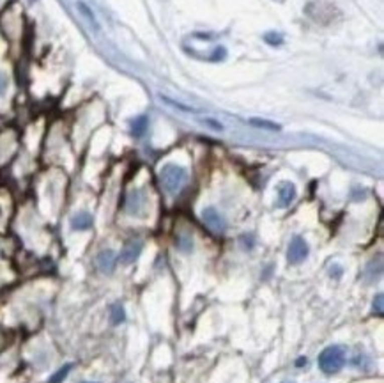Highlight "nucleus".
<instances>
[{
	"instance_id": "obj_1",
	"label": "nucleus",
	"mask_w": 384,
	"mask_h": 383,
	"mask_svg": "<svg viewBox=\"0 0 384 383\" xmlns=\"http://www.w3.org/2000/svg\"><path fill=\"white\" fill-rule=\"evenodd\" d=\"M186 169L181 165H174V163H168L161 169L160 172V181L161 186L168 191V194H176L183 188L184 181H186Z\"/></svg>"
},
{
	"instance_id": "obj_2",
	"label": "nucleus",
	"mask_w": 384,
	"mask_h": 383,
	"mask_svg": "<svg viewBox=\"0 0 384 383\" xmlns=\"http://www.w3.org/2000/svg\"><path fill=\"white\" fill-rule=\"evenodd\" d=\"M345 364V351L340 346H329L319 355V367L326 374H335Z\"/></svg>"
},
{
	"instance_id": "obj_3",
	"label": "nucleus",
	"mask_w": 384,
	"mask_h": 383,
	"mask_svg": "<svg viewBox=\"0 0 384 383\" xmlns=\"http://www.w3.org/2000/svg\"><path fill=\"white\" fill-rule=\"evenodd\" d=\"M306 255H308V243H306L301 236H296L294 240L291 241V245H289V252H287L289 263L299 264L306 259Z\"/></svg>"
},
{
	"instance_id": "obj_4",
	"label": "nucleus",
	"mask_w": 384,
	"mask_h": 383,
	"mask_svg": "<svg viewBox=\"0 0 384 383\" xmlns=\"http://www.w3.org/2000/svg\"><path fill=\"white\" fill-rule=\"evenodd\" d=\"M202 220H204V224L213 231V233H223L225 220L214 208H205V210L202 211Z\"/></svg>"
},
{
	"instance_id": "obj_5",
	"label": "nucleus",
	"mask_w": 384,
	"mask_h": 383,
	"mask_svg": "<svg viewBox=\"0 0 384 383\" xmlns=\"http://www.w3.org/2000/svg\"><path fill=\"white\" fill-rule=\"evenodd\" d=\"M144 203H146V201H144L142 191L131 190L126 197V204H124V208H126V211L130 215H138L144 210Z\"/></svg>"
},
{
	"instance_id": "obj_6",
	"label": "nucleus",
	"mask_w": 384,
	"mask_h": 383,
	"mask_svg": "<svg viewBox=\"0 0 384 383\" xmlns=\"http://www.w3.org/2000/svg\"><path fill=\"white\" fill-rule=\"evenodd\" d=\"M294 197H296V186L291 181H284V183L278 186V206L287 208L289 204L294 201Z\"/></svg>"
},
{
	"instance_id": "obj_7",
	"label": "nucleus",
	"mask_w": 384,
	"mask_h": 383,
	"mask_svg": "<svg viewBox=\"0 0 384 383\" xmlns=\"http://www.w3.org/2000/svg\"><path fill=\"white\" fill-rule=\"evenodd\" d=\"M140 252H142V243H140V241H130V243L124 245V248L120 250V255H119L120 263L124 264L133 263L138 255H140Z\"/></svg>"
},
{
	"instance_id": "obj_8",
	"label": "nucleus",
	"mask_w": 384,
	"mask_h": 383,
	"mask_svg": "<svg viewBox=\"0 0 384 383\" xmlns=\"http://www.w3.org/2000/svg\"><path fill=\"white\" fill-rule=\"evenodd\" d=\"M115 254L113 250H101L96 257V263H97V268H99L103 273H110V271L115 268Z\"/></svg>"
},
{
	"instance_id": "obj_9",
	"label": "nucleus",
	"mask_w": 384,
	"mask_h": 383,
	"mask_svg": "<svg viewBox=\"0 0 384 383\" xmlns=\"http://www.w3.org/2000/svg\"><path fill=\"white\" fill-rule=\"evenodd\" d=\"M90 226H92V217H90L87 211L76 213L75 217L71 218V227L75 231H87L90 229Z\"/></svg>"
},
{
	"instance_id": "obj_10",
	"label": "nucleus",
	"mask_w": 384,
	"mask_h": 383,
	"mask_svg": "<svg viewBox=\"0 0 384 383\" xmlns=\"http://www.w3.org/2000/svg\"><path fill=\"white\" fill-rule=\"evenodd\" d=\"M147 126H149V119H147L146 116L137 117V119L131 121V133H133L135 137H142L144 133H146Z\"/></svg>"
},
{
	"instance_id": "obj_11",
	"label": "nucleus",
	"mask_w": 384,
	"mask_h": 383,
	"mask_svg": "<svg viewBox=\"0 0 384 383\" xmlns=\"http://www.w3.org/2000/svg\"><path fill=\"white\" fill-rule=\"evenodd\" d=\"M250 124H251V126H255V128L269 130V132H278V130H282L280 124L271 123V121H266V119H250Z\"/></svg>"
},
{
	"instance_id": "obj_12",
	"label": "nucleus",
	"mask_w": 384,
	"mask_h": 383,
	"mask_svg": "<svg viewBox=\"0 0 384 383\" xmlns=\"http://www.w3.org/2000/svg\"><path fill=\"white\" fill-rule=\"evenodd\" d=\"M177 248H179L181 252H191L193 250V240H191L190 236H179L176 241Z\"/></svg>"
},
{
	"instance_id": "obj_13",
	"label": "nucleus",
	"mask_w": 384,
	"mask_h": 383,
	"mask_svg": "<svg viewBox=\"0 0 384 383\" xmlns=\"http://www.w3.org/2000/svg\"><path fill=\"white\" fill-rule=\"evenodd\" d=\"M69 371H71V364H67V365H64V367H60L59 371H57L55 374L50 378V383H62L64 378L69 374Z\"/></svg>"
},
{
	"instance_id": "obj_14",
	"label": "nucleus",
	"mask_w": 384,
	"mask_h": 383,
	"mask_svg": "<svg viewBox=\"0 0 384 383\" xmlns=\"http://www.w3.org/2000/svg\"><path fill=\"white\" fill-rule=\"evenodd\" d=\"M110 318H112L113 325H120L124 319H126V312H124V309L120 307V305H115V307L112 309V316H110Z\"/></svg>"
},
{
	"instance_id": "obj_15",
	"label": "nucleus",
	"mask_w": 384,
	"mask_h": 383,
	"mask_svg": "<svg viewBox=\"0 0 384 383\" xmlns=\"http://www.w3.org/2000/svg\"><path fill=\"white\" fill-rule=\"evenodd\" d=\"M264 41L271 46H278L284 43V36L278 34V32H268V34L264 36Z\"/></svg>"
},
{
	"instance_id": "obj_16",
	"label": "nucleus",
	"mask_w": 384,
	"mask_h": 383,
	"mask_svg": "<svg viewBox=\"0 0 384 383\" xmlns=\"http://www.w3.org/2000/svg\"><path fill=\"white\" fill-rule=\"evenodd\" d=\"M161 102H165L167 105H170V107H176V109H181L183 112H197L193 107H188V105H183V103H177V102H174V100L167 98V96H161Z\"/></svg>"
},
{
	"instance_id": "obj_17",
	"label": "nucleus",
	"mask_w": 384,
	"mask_h": 383,
	"mask_svg": "<svg viewBox=\"0 0 384 383\" xmlns=\"http://www.w3.org/2000/svg\"><path fill=\"white\" fill-rule=\"evenodd\" d=\"M373 312H375L377 316H382L384 309H382V295H377L375 298H373Z\"/></svg>"
},
{
	"instance_id": "obj_18",
	"label": "nucleus",
	"mask_w": 384,
	"mask_h": 383,
	"mask_svg": "<svg viewBox=\"0 0 384 383\" xmlns=\"http://www.w3.org/2000/svg\"><path fill=\"white\" fill-rule=\"evenodd\" d=\"M78 8H80V9H82V13H83V15H85V16H87V18H89V20H90V23H92V25H94V27H96V20H94V15H92V13H90V9H89V8H87V6H85V4H83V2H78Z\"/></svg>"
},
{
	"instance_id": "obj_19",
	"label": "nucleus",
	"mask_w": 384,
	"mask_h": 383,
	"mask_svg": "<svg viewBox=\"0 0 384 383\" xmlns=\"http://www.w3.org/2000/svg\"><path fill=\"white\" fill-rule=\"evenodd\" d=\"M214 53H216V55L213 57V60H223L227 50H225V48H216V50H214Z\"/></svg>"
},
{
	"instance_id": "obj_20",
	"label": "nucleus",
	"mask_w": 384,
	"mask_h": 383,
	"mask_svg": "<svg viewBox=\"0 0 384 383\" xmlns=\"http://www.w3.org/2000/svg\"><path fill=\"white\" fill-rule=\"evenodd\" d=\"M204 123L209 124L211 128H214V130H218V132H221V130H223V126H221L220 123H216V121H213V119H205Z\"/></svg>"
},
{
	"instance_id": "obj_21",
	"label": "nucleus",
	"mask_w": 384,
	"mask_h": 383,
	"mask_svg": "<svg viewBox=\"0 0 384 383\" xmlns=\"http://www.w3.org/2000/svg\"><path fill=\"white\" fill-rule=\"evenodd\" d=\"M6 89H8V78H6V76L0 73V94H4Z\"/></svg>"
},
{
	"instance_id": "obj_22",
	"label": "nucleus",
	"mask_w": 384,
	"mask_h": 383,
	"mask_svg": "<svg viewBox=\"0 0 384 383\" xmlns=\"http://www.w3.org/2000/svg\"><path fill=\"white\" fill-rule=\"evenodd\" d=\"M329 275H331V277H335V278H338L340 275H342V268H340V266H331V270H329Z\"/></svg>"
},
{
	"instance_id": "obj_23",
	"label": "nucleus",
	"mask_w": 384,
	"mask_h": 383,
	"mask_svg": "<svg viewBox=\"0 0 384 383\" xmlns=\"http://www.w3.org/2000/svg\"><path fill=\"white\" fill-rule=\"evenodd\" d=\"M242 241H244V247H246V248L253 247V238H251V236H242Z\"/></svg>"
},
{
	"instance_id": "obj_24",
	"label": "nucleus",
	"mask_w": 384,
	"mask_h": 383,
	"mask_svg": "<svg viewBox=\"0 0 384 383\" xmlns=\"http://www.w3.org/2000/svg\"><path fill=\"white\" fill-rule=\"evenodd\" d=\"M305 364H306V358L305 357H301L298 362H296V365H305Z\"/></svg>"
}]
</instances>
